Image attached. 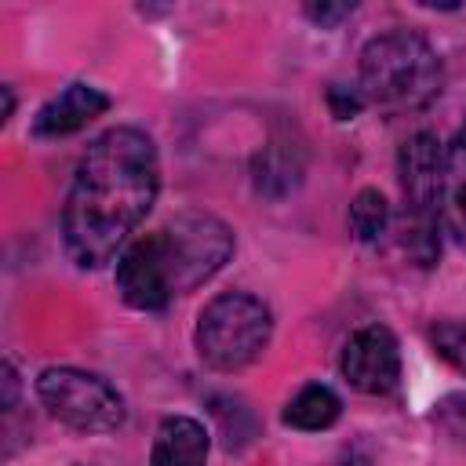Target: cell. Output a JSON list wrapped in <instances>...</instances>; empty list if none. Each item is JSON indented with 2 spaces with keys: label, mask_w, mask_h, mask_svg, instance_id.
<instances>
[{
  "label": "cell",
  "mask_w": 466,
  "mask_h": 466,
  "mask_svg": "<svg viewBox=\"0 0 466 466\" xmlns=\"http://www.w3.org/2000/svg\"><path fill=\"white\" fill-rule=\"evenodd\" d=\"M160 193L157 146L138 127H109L76 164L62 208V240L76 266H106Z\"/></svg>",
  "instance_id": "6da1fadb"
},
{
  "label": "cell",
  "mask_w": 466,
  "mask_h": 466,
  "mask_svg": "<svg viewBox=\"0 0 466 466\" xmlns=\"http://www.w3.org/2000/svg\"><path fill=\"white\" fill-rule=\"evenodd\" d=\"M444 69L426 36L390 29L360 51V95L382 109H422L441 95Z\"/></svg>",
  "instance_id": "7a4b0ae2"
},
{
  "label": "cell",
  "mask_w": 466,
  "mask_h": 466,
  "mask_svg": "<svg viewBox=\"0 0 466 466\" xmlns=\"http://www.w3.org/2000/svg\"><path fill=\"white\" fill-rule=\"evenodd\" d=\"M400 175V248L419 262L433 266L437 258V222H441V200H444V146L433 131H419L400 146L397 157Z\"/></svg>",
  "instance_id": "3957f363"
},
{
  "label": "cell",
  "mask_w": 466,
  "mask_h": 466,
  "mask_svg": "<svg viewBox=\"0 0 466 466\" xmlns=\"http://www.w3.org/2000/svg\"><path fill=\"white\" fill-rule=\"evenodd\" d=\"M273 335V313L262 299L248 291H226L200 309L197 350L200 360L215 371H240L251 364Z\"/></svg>",
  "instance_id": "277c9868"
},
{
  "label": "cell",
  "mask_w": 466,
  "mask_h": 466,
  "mask_svg": "<svg viewBox=\"0 0 466 466\" xmlns=\"http://www.w3.org/2000/svg\"><path fill=\"white\" fill-rule=\"evenodd\" d=\"M149 237L157 244V258H160L171 295H186V291L200 288L233 255L229 226L204 211H182L164 229H157Z\"/></svg>",
  "instance_id": "5b68a950"
},
{
  "label": "cell",
  "mask_w": 466,
  "mask_h": 466,
  "mask_svg": "<svg viewBox=\"0 0 466 466\" xmlns=\"http://www.w3.org/2000/svg\"><path fill=\"white\" fill-rule=\"evenodd\" d=\"M40 404L66 426L80 433H109L124 422V397L95 371L80 368H47L36 379Z\"/></svg>",
  "instance_id": "8992f818"
},
{
  "label": "cell",
  "mask_w": 466,
  "mask_h": 466,
  "mask_svg": "<svg viewBox=\"0 0 466 466\" xmlns=\"http://www.w3.org/2000/svg\"><path fill=\"white\" fill-rule=\"evenodd\" d=\"M339 368L353 390L382 397L400 382V346H397L390 328L368 324V328L350 335V342L342 346Z\"/></svg>",
  "instance_id": "52a82bcc"
},
{
  "label": "cell",
  "mask_w": 466,
  "mask_h": 466,
  "mask_svg": "<svg viewBox=\"0 0 466 466\" xmlns=\"http://www.w3.org/2000/svg\"><path fill=\"white\" fill-rule=\"evenodd\" d=\"M116 291L124 295L127 306L135 309H164L175 295L167 288V277L157 258L153 237H138L120 258H116Z\"/></svg>",
  "instance_id": "ba28073f"
},
{
  "label": "cell",
  "mask_w": 466,
  "mask_h": 466,
  "mask_svg": "<svg viewBox=\"0 0 466 466\" xmlns=\"http://www.w3.org/2000/svg\"><path fill=\"white\" fill-rule=\"evenodd\" d=\"M109 109V95L91 87V84H69L55 98H47L36 116H33V135L36 138H62L80 127H87L95 116Z\"/></svg>",
  "instance_id": "9c48e42d"
},
{
  "label": "cell",
  "mask_w": 466,
  "mask_h": 466,
  "mask_svg": "<svg viewBox=\"0 0 466 466\" xmlns=\"http://www.w3.org/2000/svg\"><path fill=\"white\" fill-rule=\"evenodd\" d=\"M149 466H208V430L189 415L160 422Z\"/></svg>",
  "instance_id": "30bf717a"
},
{
  "label": "cell",
  "mask_w": 466,
  "mask_h": 466,
  "mask_svg": "<svg viewBox=\"0 0 466 466\" xmlns=\"http://www.w3.org/2000/svg\"><path fill=\"white\" fill-rule=\"evenodd\" d=\"M441 215L455 237L459 248H466V120L455 135V142L444 149V200Z\"/></svg>",
  "instance_id": "8fae6325"
},
{
  "label": "cell",
  "mask_w": 466,
  "mask_h": 466,
  "mask_svg": "<svg viewBox=\"0 0 466 466\" xmlns=\"http://www.w3.org/2000/svg\"><path fill=\"white\" fill-rule=\"evenodd\" d=\"M342 411V400L335 397L331 386H320V382H309L302 386L288 408H284V422L295 426V430H328Z\"/></svg>",
  "instance_id": "7c38bea8"
},
{
  "label": "cell",
  "mask_w": 466,
  "mask_h": 466,
  "mask_svg": "<svg viewBox=\"0 0 466 466\" xmlns=\"http://www.w3.org/2000/svg\"><path fill=\"white\" fill-rule=\"evenodd\" d=\"M390 218H393L390 215V204H386V197L379 189H360L353 197V204H350V229L364 244L382 240V233L390 229Z\"/></svg>",
  "instance_id": "4fadbf2b"
},
{
  "label": "cell",
  "mask_w": 466,
  "mask_h": 466,
  "mask_svg": "<svg viewBox=\"0 0 466 466\" xmlns=\"http://www.w3.org/2000/svg\"><path fill=\"white\" fill-rule=\"evenodd\" d=\"M437 353L455 364L459 371H466V320H441L433 331H430Z\"/></svg>",
  "instance_id": "5bb4252c"
},
{
  "label": "cell",
  "mask_w": 466,
  "mask_h": 466,
  "mask_svg": "<svg viewBox=\"0 0 466 466\" xmlns=\"http://www.w3.org/2000/svg\"><path fill=\"white\" fill-rule=\"evenodd\" d=\"M437 422H441L451 437L466 441V393H451V397H444V400L437 404Z\"/></svg>",
  "instance_id": "9a60e30c"
},
{
  "label": "cell",
  "mask_w": 466,
  "mask_h": 466,
  "mask_svg": "<svg viewBox=\"0 0 466 466\" xmlns=\"http://www.w3.org/2000/svg\"><path fill=\"white\" fill-rule=\"evenodd\" d=\"M346 15H353V4H309L306 7V18H313L320 25H335Z\"/></svg>",
  "instance_id": "2e32d148"
},
{
  "label": "cell",
  "mask_w": 466,
  "mask_h": 466,
  "mask_svg": "<svg viewBox=\"0 0 466 466\" xmlns=\"http://www.w3.org/2000/svg\"><path fill=\"white\" fill-rule=\"evenodd\" d=\"M328 98H331V106H335V116H339V120H346L350 113H357V109L364 106V98H360V95L342 98V91H339V87H331V95H328Z\"/></svg>",
  "instance_id": "e0dca14e"
},
{
  "label": "cell",
  "mask_w": 466,
  "mask_h": 466,
  "mask_svg": "<svg viewBox=\"0 0 466 466\" xmlns=\"http://www.w3.org/2000/svg\"><path fill=\"white\" fill-rule=\"evenodd\" d=\"M4 386H7V397H4V408L11 411V408H15V386H18V379H15V368H11V364H4Z\"/></svg>",
  "instance_id": "ac0fdd59"
},
{
  "label": "cell",
  "mask_w": 466,
  "mask_h": 466,
  "mask_svg": "<svg viewBox=\"0 0 466 466\" xmlns=\"http://www.w3.org/2000/svg\"><path fill=\"white\" fill-rule=\"evenodd\" d=\"M11 113H15V95L11 87H4V120H11Z\"/></svg>",
  "instance_id": "d6986e66"
}]
</instances>
